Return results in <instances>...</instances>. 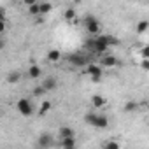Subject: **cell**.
I'll list each match as a JSON object with an SVG mask.
<instances>
[{"label":"cell","instance_id":"1","mask_svg":"<svg viewBox=\"0 0 149 149\" xmlns=\"http://www.w3.org/2000/svg\"><path fill=\"white\" fill-rule=\"evenodd\" d=\"M83 26L84 30L91 35V37H100L102 35V23L93 16V14H86L83 18Z\"/></svg>","mask_w":149,"mask_h":149},{"label":"cell","instance_id":"2","mask_svg":"<svg viewBox=\"0 0 149 149\" xmlns=\"http://www.w3.org/2000/svg\"><path fill=\"white\" fill-rule=\"evenodd\" d=\"M16 109H18V112H19L21 116H25V118H30V116H33V112H35V107H33V104H32L28 98H19V100L16 102Z\"/></svg>","mask_w":149,"mask_h":149},{"label":"cell","instance_id":"3","mask_svg":"<svg viewBox=\"0 0 149 149\" xmlns=\"http://www.w3.org/2000/svg\"><path fill=\"white\" fill-rule=\"evenodd\" d=\"M83 74H84V76H90V79H91V77H102L104 70H102L100 63H90L88 67H84Z\"/></svg>","mask_w":149,"mask_h":149},{"label":"cell","instance_id":"4","mask_svg":"<svg viewBox=\"0 0 149 149\" xmlns=\"http://www.w3.org/2000/svg\"><path fill=\"white\" fill-rule=\"evenodd\" d=\"M118 65H119L118 56H114V54H104V56H100V67L102 68H114Z\"/></svg>","mask_w":149,"mask_h":149},{"label":"cell","instance_id":"5","mask_svg":"<svg viewBox=\"0 0 149 149\" xmlns=\"http://www.w3.org/2000/svg\"><path fill=\"white\" fill-rule=\"evenodd\" d=\"M68 61L72 63V65H77V67H88L90 65V58L86 56V54H68Z\"/></svg>","mask_w":149,"mask_h":149},{"label":"cell","instance_id":"6","mask_svg":"<svg viewBox=\"0 0 149 149\" xmlns=\"http://www.w3.org/2000/svg\"><path fill=\"white\" fill-rule=\"evenodd\" d=\"M37 144H39V147H42V149H47V147H51V146L54 144V137H53L51 133H42V135L39 137Z\"/></svg>","mask_w":149,"mask_h":149},{"label":"cell","instance_id":"7","mask_svg":"<svg viewBox=\"0 0 149 149\" xmlns=\"http://www.w3.org/2000/svg\"><path fill=\"white\" fill-rule=\"evenodd\" d=\"M58 139H60V140L76 139V132H74L70 126H60V128H58Z\"/></svg>","mask_w":149,"mask_h":149},{"label":"cell","instance_id":"8","mask_svg":"<svg viewBox=\"0 0 149 149\" xmlns=\"http://www.w3.org/2000/svg\"><path fill=\"white\" fill-rule=\"evenodd\" d=\"M42 86L46 88V91H53V90L58 88V79L53 77V76H49V77H46V79L42 81Z\"/></svg>","mask_w":149,"mask_h":149},{"label":"cell","instance_id":"9","mask_svg":"<svg viewBox=\"0 0 149 149\" xmlns=\"http://www.w3.org/2000/svg\"><path fill=\"white\" fill-rule=\"evenodd\" d=\"M105 104H107V98L105 97H102V95H93L91 97L93 109H102V107H105Z\"/></svg>","mask_w":149,"mask_h":149},{"label":"cell","instance_id":"10","mask_svg":"<svg viewBox=\"0 0 149 149\" xmlns=\"http://www.w3.org/2000/svg\"><path fill=\"white\" fill-rule=\"evenodd\" d=\"M26 74H28L30 79H39V77L42 76V68H40L39 65H30L28 70H26Z\"/></svg>","mask_w":149,"mask_h":149},{"label":"cell","instance_id":"11","mask_svg":"<svg viewBox=\"0 0 149 149\" xmlns=\"http://www.w3.org/2000/svg\"><path fill=\"white\" fill-rule=\"evenodd\" d=\"M61 56H63V54H61V51H60V49H51V51L47 53V56H46V58H47V61H49V63H58V61L61 60Z\"/></svg>","mask_w":149,"mask_h":149},{"label":"cell","instance_id":"12","mask_svg":"<svg viewBox=\"0 0 149 149\" xmlns=\"http://www.w3.org/2000/svg\"><path fill=\"white\" fill-rule=\"evenodd\" d=\"M6 81H7V84H18V83L21 81V74H19L18 70H13V72L7 74Z\"/></svg>","mask_w":149,"mask_h":149},{"label":"cell","instance_id":"13","mask_svg":"<svg viewBox=\"0 0 149 149\" xmlns=\"http://www.w3.org/2000/svg\"><path fill=\"white\" fill-rule=\"evenodd\" d=\"M109 126V118L105 114H98L97 118V123H95V128H100V130H105Z\"/></svg>","mask_w":149,"mask_h":149},{"label":"cell","instance_id":"14","mask_svg":"<svg viewBox=\"0 0 149 149\" xmlns=\"http://www.w3.org/2000/svg\"><path fill=\"white\" fill-rule=\"evenodd\" d=\"M97 118H98V112H86V114H84V123L90 125V126H95Z\"/></svg>","mask_w":149,"mask_h":149},{"label":"cell","instance_id":"15","mask_svg":"<svg viewBox=\"0 0 149 149\" xmlns=\"http://www.w3.org/2000/svg\"><path fill=\"white\" fill-rule=\"evenodd\" d=\"M39 6H40V16H46V14H49L51 11H53V4L51 2H39Z\"/></svg>","mask_w":149,"mask_h":149},{"label":"cell","instance_id":"16","mask_svg":"<svg viewBox=\"0 0 149 149\" xmlns=\"http://www.w3.org/2000/svg\"><path fill=\"white\" fill-rule=\"evenodd\" d=\"M135 30H137V33H146V32L149 30V21H147V19L139 21V23L135 25Z\"/></svg>","mask_w":149,"mask_h":149},{"label":"cell","instance_id":"17","mask_svg":"<svg viewBox=\"0 0 149 149\" xmlns=\"http://www.w3.org/2000/svg\"><path fill=\"white\" fill-rule=\"evenodd\" d=\"M46 93H47V91H46V88H44L42 84H39V86H35V88L32 90V95H33V98H42Z\"/></svg>","mask_w":149,"mask_h":149},{"label":"cell","instance_id":"18","mask_svg":"<svg viewBox=\"0 0 149 149\" xmlns=\"http://www.w3.org/2000/svg\"><path fill=\"white\" fill-rule=\"evenodd\" d=\"M49 111H51V102H49V100H44V102L40 104V107H39V112H37V114H39V116H46Z\"/></svg>","mask_w":149,"mask_h":149},{"label":"cell","instance_id":"19","mask_svg":"<svg viewBox=\"0 0 149 149\" xmlns=\"http://www.w3.org/2000/svg\"><path fill=\"white\" fill-rule=\"evenodd\" d=\"M60 146H61V149H76V139H65V140H60Z\"/></svg>","mask_w":149,"mask_h":149},{"label":"cell","instance_id":"20","mask_svg":"<svg viewBox=\"0 0 149 149\" xmlns=\"http://www.w3.org/2000/svg\"><path fill=\"white\" fill-rule=\"evenodd\" d=\"M76 9H74V7H67L65 9V13H63V18L67 19V21H74V19H76Z\"/></svg>","mask_w":149,"mask_h":149},{"label":"cell","instance_id":"21","mask_svg":"<svg viewBox=\"0 0 149 149\" xmlns=\"http://www.w3.org/2000/svg\"><path fill=\"white\" fill-rule=\"evenodd\" d=\"M123 109H125V112H135V111L139 109V104H137V102H133V100H130V102H126V104H125V107H123Z\"/></svg>","mask_w":149,"mask_h":149},{"label":"cell","instance_id":"22","mask_svg":"<svg viewBox=\"0 0 149 149\" xmlns=\"http://www.w3.org/2000/svg\"><path fill=\"white\" fill-rule=\"evenodd\" d=\"M28 14L30 16H40V6H39V2H35L33 6L28 7Z\"/></svg>","mask_w":149,"mask_h":149},{"label":"cell","instance_id":"23","mask_svg":"<svg viewBox=\"0 0 149 149\" xmlns=\"http://www.w3.org/2000/svg\"><path fill=\"white\" fill-rule=\"evenodd\" d=\"M104 149H121V146H119V142H118V140L111 139V140H107V142L104 144Z\"/></svg>","mask_w":149,"mask_h":149},{"label":"cell","instance_id":"24","mask_svg":"<svg viewBox=\"0 0 149 149\" xmlns=\"http://www.w3.org/2000/svg\"><path fill=\"white\" fill-rule=\"evenodd\" d=\"M140 58H142V60H149V44H146V46L140 49Z\"/></svg>","mask_w":149,"mask_h":149},{"label":"cell","instance_id":"25","mask_svg":"<svg viewBox=\"0 0 149 149\" xmlns=\"http://www.w3.org/2000/svg\"><path fill=\"white\" fill-rule=\"evenodd\" d=\"M140 67H142L144 70H149V60H142V61H140Z\"/></svg>","mask_w":149,"mask_h":149},{"label":"cell","instance_id":"26","mask_svg":"<svg viewBox=\"0 0 149 149\" xmlns=\"http://www.w3.org/2000/svg\"><path fill=\"white\" fill-rule=\"evenodd\" d=\"M6 26H7V21H0V32H6Z\"/></svg>","mask_w":149,"mask_h":149},{"label":"cell","instance_id":"27","mask_svg":"<svg viewBox=\"0 0 149 149\" xmlns=\"http://www.w3.org/2000/svg\"><path fill=\"white\" fill-rule=\"evenodd\" d=\"M102 77H91V83H100Z\"/></svg>","mask_w":149,"mask_h":149},{"label":"cell","instance_id":"28","mask_svg":"<svg viewBox=\"0 0 149 149\" xmlns=\"http://www.w3.org/2000/svg\"><path fill=\"white\" fill-rule=\"evenodd\" d=\"M147 111H149V107H147Z\"/></svg>","mask_w":149,"mask_h":149}]
</instances>
